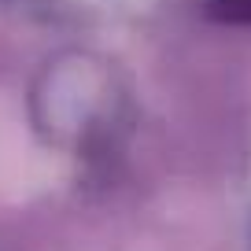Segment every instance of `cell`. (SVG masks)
<instances>
[{"mask_svg":"<svg viewBox=\"0 0 251 251\" xmlns=\"http://www.w3.org/2000/svg\"><path fill=\"white\" fill-rule=\"evenodd\" d=\"M211 11L226 23H251V0H211Z\"/></svg>","mask_w":251,"mask_h":251,"instance_id":"1","label":"cell"}]
</instances>
